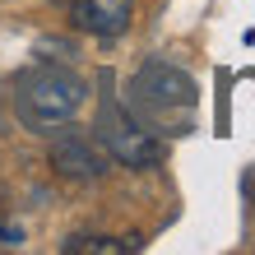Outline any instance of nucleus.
<instances>
[{
  "label": "nucleus",
  "mask_w": 255,
  "mask_h": 255,
  "mask_svg": "<svg viewBox=\"0 0 255 255\" xmlns=\"http://www.w3.org/2000/svg\"><path fill=\"white\" fill-rule=\"evenodd\" d=\"M195 79L167 61H148L130 79V107L153 134H186L195 126Z\"/></svg>",
  "instance_id": "1"
},
{
  "label": "nucleus",
  "mask_w": 255,
  "mask_h": 255,
  "mask_svg": "<svg viewBox=\"0 0 255 255\" xmlns=\"http://www.w3.org/2000/svg\"><path fill=\"white\" fill-rule=\"evenodd\" d=\"M79 107H84V79L56 61H37L19 70V79H14V112L33 130L70 126V116Z\"/></svg>",
  "instance_id": "2"
},
{
  "label": "nucleus",
  "mask_w": 255,
  "mask_h": 255,
  "mask_svg": "<svg viewBox=\"0 0 255 255\" xmlns=\"http://www.w3.org/2000/svg\"><path fill=\"white\" fill-rule=\"evenodd\" d=\"M98 144L107 148V158H116L121 167H134V172H148L162 162V139L116 102H107L98 116Z\"/></svg>",
  "instance_id": "3"
},
{
  "label": "nucleus",
  "mask_w": 255,
  "mask_h": 255,
  "mask_svg": "<svg viewBox=\"0 0 255 255\" xmlns=\"http://www.w3.org/2000/svg\"><path fill=\"white\" fill-rule=\"evenodd\" d=\"M51 167L70 176V181H93V176L107 172V148L93 144L88 134H61V139L51 144Z\"/></svg>",
  "instance_id": "4"
},
{
  "label": "nucleus",
  "mask_w": 255,
  "mask_h": 255,
  "mask_svg": "<svg viewBox=\"0 0 255 255\" xmlns=\"http://www.w3.org/2000/svg\"><path fill=\"white\" fill-rule=\"evenodd\" d=\"M134 19V0H74V23L93 37H121Z\"/></svg>",
  "instance_id": "5"
},
{
  "label": "nucleus",
  "mask_w": 255,
  "mask_h": 255,
  "mask_svg": "<svg viewBox=\"0 0 255 255\" xmlns=\"http://www.w3.org/2000/svg\"><path fill=\"white\" fill-rule=\"evenodd\" d=\"M65 255H126V251H139L134 237H70L61 246Z\"/></svg>",
  "instance_id": "6"
}]
</instances>
